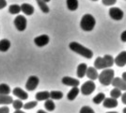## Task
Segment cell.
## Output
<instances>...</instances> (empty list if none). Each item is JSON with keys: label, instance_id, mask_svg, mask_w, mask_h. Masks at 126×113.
I'll use <instances>...</instances> for the list:
<instances>
[{"label": "cell", "instance_id": "cell-24", "mask_svg": "<svg viewBox=\"0 0 126 113\" xmlns=\"http://www.w3.org/2000/svg\"><path fill=\"white\" fill-rule=\"evenodd\" d=\"M105 98H106V97H105V93L100 92V93H98V94L92 99V101H93V103L96 104V105H99V104H101V103H103L104 101H105Z\"/></svg>", "mask_w": 126, "mask_h": 113}, {"label": "cell", "instance_id": "cell-30", "mask_svg": "<svg viewBox=\"0 0 126 113\" xmlns=\"http://www.w3.org/2000/svg\"><path fill=\"white\" fill-rule=\"evenodd\" d=\"M12 107H13L14 109H16V110H20L22 108H24V104L22 102V100L17 99V100H13V102H12Z\"/></svg>", "mask_w": 126, "mask_h": 113}, {"label": "cell", "instance_id": "cell-13", "mask_svg": "<svg viewBox=\"0 0 126 113\" xmlns=\"http://www.w3.org/2000/svg\"><path fill=\"white\" fill-rule=\"evenodd\" d=\"M103 105L106 108H114L118 106V100L115 98H112V97H108V98L105 99V101L103 102Z\"/></svg>", "mask_w": 126, "mask_h": 113}, {"label": "cell", "instance_id": "cell-20", "mask_svg": "<svg viewBox=\"0 0 126 113\" xmlns=\"http://www.w3.org/2000/svg\"><path fill=\"white\" fill-rule=\"evenodd\" d=\"M11 47V42L8 39H2L0 41V52H7Z\"/></svg>", "mask_w": 126, "mask_h": 113}, {"label": "cell", "instance_id": "cell-12", "mask_svg": "<svg viewBox=\"0 0 126 113\" xmlns=\"http://www.w3.org/2000/svg\"><path fill=\"white\" fill-rule=\"evenodd\" d=\"M115 64L119 67H123L126 64V51H122L116 57Z\"/></svg>", "mask_w": 126, "mask_h": 113}, {"label": "cell", "instance_id": "cell-2", "mask_svg": "<svg viewBox=\"0 0 126 113\" xmlns=\"http://www.w3.org/2000/svg\"><path fill=\"white\" fill-rule=\"evenodd\" d=\"M69 47H70V49H71L72 51L77 53L78 55L84 57L86 59H90L93 57V52H92L90 49L85 47L84 45L76 43V42H72V43L69 44Z\"/></svg>", "mask_w": 126, "mask_h": 113}, {"label": "cell", "instance_id": "cell-21", "mask_svg": "<svg viewBox=\"0 0 126 113\" xmlns=\"http://www.w3.org/2000/svg\"><path fill=\"white\" fill-rule=\"evenodd\" d=\"M66 4L69 11H74L78 9V0H66Z\"/></svg>", "mask_w": 126, "mask_h": 113}, {"label": "cell", "instance_id": "cell-17", "mask_svg": "<svg viewBox=\"0 0 126 113\" xmlns=\"http://www.w3.org/2000/svg\"><path fill=\"white\" fill-rule=\"evenodd\" d=\"M88 66L86 63H81L78 65L77 67V72H76V75L79 78H83L85 75H87V70H88Z\"/></svg>", "mask_w": 126, "mask_h": 113}, {"label": "cell", "instance_id": "cell-28", "mask_svg": "<svg viewBox=\"0 0 126 113\" xmlns=\"http://www.w3.org/2000/svg\"><path fill=\"white\" fill-rule=\"evenodd\" d=\"M21 11V6L17 5V4H13L9 7V12L11 14H18Z\"/></svg>", "mask_w": 126, "mask_h": 113}, {"label": "cell", "instance_id": "cell-38", "mask_svg": "<svg viewBox=\"0 0 126 113\" xmlns=\"http://www.w3.org/2000/svg\"><path fill=\"white\" fill-rule=\"evenodd\" d=\"M121 78H122V79H123V80H124L126 82V72L122 74V77H121Z\"/></svg>", "mask_w": 126, "mask_h": 113}, {"label": "cell", "instance_id": "cell-26", "mask_svg": "<svg viewBox=\"0 0 126 113\" xmlns=\"http://www.w3.org/2000/svg\"><path fill=\"white\" fill-rule=\"evenodd\" d=\"M62 97V92H59V91H52V92H50V98L52 100H60Z\"/></svg>", "mask_w": 126, "mask_h": 113}, {"label": "cell", "instance_id": "cell-1", "mask_svg": "<svg viewBox=\"0 0 126 113\" xmlns=\"http://www.w3.org/2000/svg\"><path fill=\"white\" fill-rule=\"evenodd\" d=\"M115 63V59L110 55H105V57H98L94 61V67L97 70L109 69Z\"/></svg>", "mask_w": 126, "mask_h": 113}, {"label": "cell", "instance_id": "cell-35", "mask_svg": "<svg viewBox=\"0 0 126 113\" xmlns=\"http://www.w3.org/2000/svg\"><path fill=\"white\" fill-rule=\"evenodd\" d=\"M7 7V1L6 0H0V10Z\"/></svg>", "mask_w": 126, "mask_h": 113}, {"label": "cell", "instance_id": "cell-9", "mask_svg": "<svg viewBox=\"0 0 126 113\" xmlns=\"http://www.w3.org/2000/svg\"><path fill=\"white\" fill-rule=\"evenodd\" d=\"M49 41H50V39L48 37V35H45V34L41 35V36H38V37H36L34 39V43L39 47L45 46L46 44L49 43Z\"/></svg>", "mask_w": 126, "mask_h": 113}, {"label": "cell", "instance_id": "cell-7", "mask_svg": "<svg viewBox=\"0 0 126 113\" xmlns=\"http://www.w3.org/2000/svg\"><path fill=\"white\" fill-rule=\"evenodd\" d=\"M40 83V79L39 77L36 75H31L28 77V79L26 83V89L28 92H32L34 90H36V88L38 87Z\"/></svg>", "mask_w": 126, "mask_h": 113}, {"label": "cell", "instance_id": "cell-37", "mask_svg": "<svg viewBox=\"0 0 126 113\" xmlns=\"http://www.w3.org/2000/svg\"><path fill=\"white\" fill-rule=\"evenodd\" d=\"M121 102L123 103L124 105H126V92L121 95Z\"/></svg>", "mask_w": 126, "mask_h": 113}, {"label": "cell", "instance_id": "cell-40", "mask_svg": "<svg viewBox=\"0 0 126 113\" xmlns=\"http://www.w3.org/2000/svg\"><path fill=\"white\" fill-rule=\"evenodd\" d=\"M13 113H26V112H24V111H22V110H15Z\"/></svg>", "mask_w": 126, "mask_h": 113}, {"label": "cell", "instance_id": "cell-3", "mask_svg": "<svg viewBox=\"0 0 126 113\" xmlns=\"http://www.w3.org/2000/svg\"><path fill=\"white\" fill-rule=\"evenodd\" d=\"M114 75H115L114 70H112L110 68L109 69H105V70H103V72H101L98 79H99L102 85L109 86L110 84H112V81L114 79Z\"/></svg>", "mask_w": 126, "mask_h": 113}, {"label": "cell", "instance_id": "cell-39", "mask_svg": "<svg viewBox=\"0 0 126 113\" xmlns=\"http://www.w3.org/2000/svg\"><path fill=\"white\" fill-rule=\"evenodd\" d=\"M37 113H47L46 111H44V110H42V109H40V110H38Z\"/></svg>", "mask_w": 126, "mask_h": 113}, {"label": "cell", "instance_id": "cell-27", "mask_svg": "<svg viewBox=\"0 0 126 113\" xmlns=\"http://www.w3.org/2000/svg\"><path fill=\"white\" fill-rule=\"evenodd\" d=\"M36 1H37L38 5H39V8L41 9V11H42V12H44V13H48V12L50 11L48 5L46 4V3H44L42 0H36Z\"/></svg>", "mask_w": 126, "mask_h": 113}, {"label": "cell", "instance_id": "cell-16", "mask_svg": "<svg viewBox=\"0 0 126 113\" xmlns=\"http://www.w3.org/2000/svg\"><path fill=\"white\" fill-rule=\"evenodd\" d=\"M87 76L92 81L97 79L99 77V74L97 72V69L95 67H89L88 70H87Z\"/></svg>", "mask_w": 126, "mask_h": 113}, {"label": "cell", "instance_id": "cell-4", "mask_svg": "<svg viewBox=\"0 0 126 113\" xmlns=\"http://www.w3.org/2000/svg\"><path fill=\"white\" fill-rule=\"evenodd\" d=\"M95 25H96V21L95 18L91 14H85L82 17L81 22H80V27L84 31H91L93 30Z\"/></svg>", "mask_w": 126, "mask_h": 113}, {"label": "cell", "instance_id": "cell-11", "mask_svg": "<svg viewBox=\"0 0 126 113\" xmlns=\"http://www.w3.org/2000/svg\"><path fill=\"white\" fill-rule=\"evenodd\" d=\"M112 85L121 91H126V82L121 77H114L112 81Z\"/></svg>", "mask_w": 126, "mask_h": 113}, {"label": "cell", "instance_id": "cell-34", "mask_svg": "<svg viewBox=\"0 0 126 113\" xmlns=\"http://www.w3.org/2000/svg\"><path fill=\"white\" fill-rule=\"evenodd\" d=\"M0 113H10V108L8 107H1L0 108Z\"/></svg>", "mask_w": 126, "mask_h": 113}, {"label": "cell", "instance_id": "cell-32", "mask_svg": "<svg viewBox=\"0 0 126 113\" xmlns=\"http://www.w3.org/2000/svg\"><path fill=\"white\" fill-rule=\"evenodd\" d=\"M79 113H95L94 110L90 107H88V106H84L83 108L80 109V112Z\"/></svg>", "mask_w": 126, "mask_h": 113}, {"label": "cell", "instance_id": "cell-43", "mask_svg": "<svg viewBox=\"0 0 126 113\" xmlns=\"http://www.w3.org/2000/svg\"><path fill=\"white\" fill-rule=\"evenodd\" d=\"M123 113H126V108H123Z\"/></svg>", "mask_w": 126, "mask_h": 113}, {"label": "cell", "instance_id": "cell-31", "mask_svg": "<svg viewBox=\"0 0 126 113\" xmlns=\"http://www.w3.org/2000/svg\"><path fill=\"white\" fill-rule=\"evenodd\" d=\"M38 105L37 101H31V102L26 103V105H24V108L25 109H32L33 108H35Z\"/></svg>", "mask_w": 126, "mask_h": 113}, {"label": "cell", "instance_id": "cell-29", "mask_svg": "<svg viewBox=\"0 0 126 113\" xmlns=\"http://www.w3.org/2000/svg\"><path fill=\"white\" fill-rule=\"evenodd\" d=\"M122 93H121V91L117 89V88H114L112 91L110 92V97L112 98H115V99H118L119 97H121Z\"/></svg>", "mask_w": 126, "mask_h": 113}, {"label": "cell", "instance_id": "cell-23", "mask_svg": "<svg viewBox=\"0 0 126 113\" xmlns=\"http://www.w3.org/2000/svg\"><path fill=\"white\" fill-rule=\"evenodd\" d=\"M11 93V88L8 84L2 83L0 84V94L1 95H8Z\"/></svg>", "mask_w": 126, "mask_h": 113}, {"label": "cell", "instance_id": "cell-22", "mask_svg": "<svg viewBox=\"0 0 126 113\" xmlns=\"http://www.w3.org/2000/svg\"><path fill=\"white\" fill-rule=\"evenodd\" d=\"M13 102L12 97L10 95H1L0 94V105H11Z\"/></svg>", "mask_w": 126, "mask_h": 113}, {"label": "cell", "instance_id": "cell-41", "mask_svg": "<svg viewBox=\"0 0 126 113\" xmlns=\"http://www.w3.org/2000/svg\"><path fill=\"white\" fill-rule=\"evenodd\" d=\"M44 3H47V2H49V1H51V0H42Z\"/></svg>", "mask_w": 126, "mask_h": 113}, {"label": "cell", "instance_id": "cell-6", "mask_svg": "<svg viewBox=\"0 0 126 113\" xmlns=\"http://www.w3.org/2000/svg\"><path fill=\"white\" fill-rule=\"evenodd\" d=\"M14 26L18 31H24L26 30L27 26V21L24 15H18L14 19Z\"/></svg>", "mask_w": 126, "mask_h": 113}, {"label": "cell", "instance_id": "cell-18", "mask_svg": "<svg viewBox=\"0 0 126 113\" xmlns=\"http://www.w3.org/2000/svg\"><path fill=\"white\" fill-rule=\"evenodd\" d=\"M36 101H46L50 99V92H39L35 95Z\"/></svg>", "mask_w": 126, "mask_h": 113}, {"label": "cell", "instance_id": "cell-14", "mask_svg": "<svg viewBox=\"0 0 126 113\" xmlns=\"http://www.w3.org/2000/svg\"><path fill=\"white\" fill-rule=\"evenodd\" d=\"M12 93L16 97H18V99H20V100H26L28 98V94L24 90H22L21 88H15V89H13Z\"/></svg>", "mask_w": 126, "mask_h": 113}, {"label": "cell", "instance_id": "cell-42", "mask_svg": "<svg viewBox=\"0 0 126 113\" xmlns=\"http://www.w3.org/2000/svg\"><path fill=\"white\" fill-rule=\"evenodd\" d=\"M106 113H118V112H116V111H109V112H106Z\"/></svg>", "mask_w": 126, "mask_h": 113}, {"label": "cell", "instance_id": "cell-5", "mask_svg": "<svg viewBox=\"0 0 126 113\" xmlns=\"http://www.w3.org/2000/svg\"><path fill=\"white\" fill-rule=\"evenodd\" d=\"M95 88H96V85H95L94 82L92 80H89L85 82L82 85L81 89H80V92L83 95H89L95 91Z\"/></svg>", "mask_w": 126, "mask_h": 113}, {"label": "cell", "instance_id": "cell-15", "mask_svg": "<svg viewBox=\"0 0 126 113\" xmlns=\"http://www.w3.org/2000/svg\"><path fill=\"white\" fill-rule=\"evenodd\" d=\"M21 11L26 14L30 16L34 13V7L31 4H28V3H24L21 5Z\"/></svg>", "mask_w": 126, "mask_h": 113}, {"label": "cell", "instance_id": "cell-36", "mask_svg": "<svg viewBox=\"0 0 126 113\" xmlns=\"http://www.w3.org/2000/svg\"><path fill=\"white\" fill-rule=\"evenodd\" d=\"M121 40L122 41V42H124V43L126 42V30H124L123 32L121 33Z\"/></svg>", "mask_w": 126, "mask_h": 113}, {"label": "cell", "instance_id": "cell-19", "mask_svg": "<svg viewBox=\"0 0 126 113\" xmlns=\"http://www.w3.org/2000/svg\"><path fill=\"white\" fill-rule=\"evenodd\" d=\"M79 92H80V90L78 89V87H74V88L68 92V94H67L68 100H70V101H74V99L77 97V95L79 94Z\"/></svg>", "mask_w": 126, "mask_h": 113}, {"label": "cell", "instance_id": "cell-8", "mask_svg": "<svg viewBox=\"0 0 126 113\" xmlns=\"http://www.w3.org/2000/svg\"><path fill=\"white\" fill-rule=\"evenodd\" d=\"M109 16L113 19V20H116V21H120L123 18V11H121L120 8H116V7H113L109 10Z\"/></svg>", "mask_w": 126, "mask_h": 113}, {"label": "cell", "instance_id": "cell-44", "mask_svg": "<svg viewBox=\"0 0 126 113\" xmlns=\"http://www.w3.org/2000/svg\"><path fill=\"white\" fill-rule=\"evenodd\" d=\"M92 1H98V0H92Z\"/></svg>", "mask_w": 126, "mask_h": 113}, {"label": "cell", "instance_id": "cell-33", "mask_svg": "<svg viewBox=\"0 0 126 113\" xmlns=\"http://www.w3.org/2000/svg\"><path fill=\"white\" fill-rule=\"evenodd\" d=\"M102 2L105 6H112L114 5V4H116L117 0H102Z\"/></svg>", "mask_w": 126, "mask_h": 113}, {"label": "cell", "instance_id": "cell-10", "mask_svg": "<svg viewBox=\"0 0 126 113\" xmlns=\"http://www.w3.org/2000/svg\"><path fill=\"white\" fill-rule=\"evenodd\" d=\"M64 85L66 86H70V87H78L80 82H79L78 79H75L74 77H71V76H64L61 80Z\"/></svg>", "mask_w": 126, "mask_h": 113}, {"label": "cell", "instance_id": "cell-25", "mask_svg": "<svg viewBox=\"0 0 126 113\" xmlns=\"http://www.w3.org/2000/svg\"><path fill=\"white\" fill-rule=\"evenodd\" d=\"M44 108H45V109H47L48 111H54L56 108V105L52 99H48L44 103Z\"/></svg>", "mask_w": 126, "mask_h": 113}]
</instances>
